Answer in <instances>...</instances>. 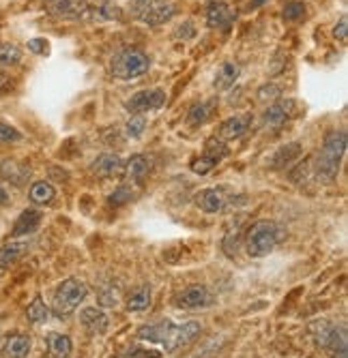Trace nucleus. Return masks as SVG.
Instances as JSON below:
<instances>
[{"label":"nucleus","mask_w":348,"mask_h":358,"mask_svg":"<svg viewBox=\"0 0 348 358\" xmlns=\"http://www.w3.org/2000/svg\"><path fill=\"white\" fill-rule=\"evenodd\" d=\"M346 144H348V136L346 131H331L325 142L323 148L316 157V174H319L323 180H333L337 176L340 170V161L346 152Z\"/></svg>","instance_id":"nucleus-2"},{"label":"nucleus","mask_w":348,"mask_h":358,"mask_svg":"<svg viewBox=\"0 0 348 358\" xmlns=\"http://www.w3.org/2000/svg\"><path fill=\"white\" fill-rule=\"evenodd\" d=\"M251 124V114H235L228 120L219 124V140H237L247 134V129Z\"/></svg>","instance_id":"nucleus-13"},{"label":"nucleus","mask_w":348,"mask_h":358,"mask_svg":"<svg viewBox=\"0 0 348 358\" xmlns=\"http://www.w3.org/2000/svg\"><path fill=\"white\" fill-rule=\"evenodd\" d=\"M303 152V146L299 142H293V144H286V146H279L273 157L269 159V168L273 170H281L286 168L288 164H293V161H297Z\"/></svg>","instance_id":"nucleus-18"},{"label":"nucleus","mask_w":348,"mask_h":358,"mask_svg":"<svg viewBox=\"0 0 348 358\" xmlns=\"http://www.w3.org/2000/svg\"><path fill=\"white\" fill-rule=\"evenodd\" d=\"M46 11L58 20H78L88 11L86 0H43Z\"/></svg>","instance_id":"nucleus-9"},{"label":"nucleus","mask_w":348,"mask_h":358,"mask_svg":"<svg viewBox=\"0 0 348 358\" xmlns=\"http://www.w3.org/2000/svg\"><path fill=\"white\" fill-rule=\"evenodd\" d=\"M164 103H166V92L160 88H153V90L136 92L132 99L125 101V110L132 112V114H144V112L160 110Z\"/></svg>","instance_id":"nucleus-7"},{"label":"nucleus","mask_w":348,"mask_h":358,"mask_svg":"<svg viewBox=\"0 0 348 358\" xmlns=\"http://www.w3.org/2000/svg\"><path fill=\"white\" fill-rule=\"evenodd\" d=\"M86 294H88V287L84 281L65 279L54 292V303H52L54 315H58V317L71 315L80 307V303L86 299Z\"/></svg>","instance_id":"nucleus-5"},{"label":"nucleus","mask_w":348,"mask_h":358,"mask_svg":"<svg viewBox=\"0 0 348 358\" xmlns=\"http://www.w3.org/2000/svg\"><path fill=\"white\" fill-rule=\"evenodd\" d=\"M305 3H299V0H295V3H288L286 7H284V20L286 22H299L305 17Z\"/></svg>","instance_id":"nucleus-31"},{"label":"nucleus","mask_w":348,"mask_h":358,"mask_svg":"<svg viewBox=\"0 0 348 358\" xmlns=\"http://www.w3.org/2000/svg\"><path fill=\"white\" fill-rule=\"evenodd\" d=\"M299 114H301V106L295 99H277L265 110V122L281 124L291 118H297Z\"/></svg>","instance_id":"nucleus-11"},{"label":"nucleus","mask_w":348,"mask_h":358,"mask_svg":"<svg viewBox=\"0 0 348 358\" xmlns=\"http://www.w3.org/2000/svg\"><path fill=\"white\" fill-rule=\"evenodd\" d=\"M228 198L221 189H202L196 193V206L204 213H219L226 208Z\"/></svg>","instance_id":"nucleus-15"},{"label":"nucleus","mask_w":348,"mask_h":358,"mask_svg":"<svg viewBox=\"0 0 348 358\" xmlns=\"http://www.w3.org/2000/svg\"><path fill=\"white\" fill-rule=\"evenodd\" d=\"M213 303V294L207 285H192L176 296V307L181 309H204Z\"/></svg>","instance_id":"nucleus-10"},{"label":"nucleus","mask_w":348,"mask_h":358,"mask_svg":"<svg viewBox=\"0 0 348 358\" xmlns=\"http://www.w3.org/2000/svg\"><path fill=\"white\" fill-rule=\"evenodd\" d=\"M281 94V88L277 84H267L263 88H258V101H277Z\"/></svg>","instance_id":"nucleus-34"},{"label":"nucleus","mask_w":348,"mask_h":358,"mask_svg":"<svg viewBox=\"0 0 348 358\" xmlns=\"http://www.w3.org/2000/svg\"><path fill=\"white\" fill-rule=\"evenodd\" d=\"M5 204H9V191L0 185V206H5Z\"/></svg>","instance_id":"nucleus-43"},{"label":"nucleus","mask_w":348,"mask_h":358,"mask_svg":"<svg viewBox=\"0 0 348 358\" xmlns=\"http://www.w3.org/2000/svg\"><path fill=\"white\" fill-rule=\"evenodd\" d=\"M118 292L112 287L110 292H102V305H108V307H112V305H116L118 301Z\"/></svg>","instance_id":"nucleus-41"},{"label":"nucleus","mask_w":348,"mask_h":358,"mask_svg":"<svg viewBox=\"0 0 348 358\" xmlns=\"http://www.w3.org/2000/svg\"><path fill=\"white\" fill-rule=\"evenodd\" d=\"M213 108H215V99H213V101H204V103L194 106L192 110H189V114H187V122L192 124V127L207 122V120L211 118V114H213Z\"/></svg>","instance_id":"nucleus-25"},{"label":"nucleus","mask_w":348,"mask_h":358,"mask_svg":"<svg viewBox=\"0 0 348 358\" xmlns=\"http://www.w3.org/2000/svg\"><path fill=\"white\" fill-rule=\"evenodd\" d=\"M41 219H43V215L37 210V208H26L20 217H18V221H15V225H13V236H28V234H35L37 230H39V225H41Z\"/></svg>","instance_id":"nucleus-17"},{"label":"nucleus","mask_w":348,"mask_h":358,"mask_svg":"<svg viewBox=\"0 0 348 358\" xmlns=\"http://www.w3.org/2000/svg\"><path fill=\"white\" fill-rule=\"evenodd\" d=\"M198 322H185V324H172V322H157L146 324L138 331V337L144 341H153L166 348V352H179L181 348H187L200 335Z\"/></svg>","instance_id":"nucleus-1"},{"label":"nucleus","mask_w":348,"mask_h":358,"mask_svg":"<svg viewBox=\"0 0 348 358\" xmlns=\"http://www.w3.org/2000/svg\"><path fill=\"white\" fill-rule=\"evenodd\" d=\"M102 13L106 15V17H110V20H118L120 17V9L116 7V5H112V3H108V0H106V3L102 5Z\"/></svg>","instance_id":"nucleus-39"},{"label":"nucleus","mask_w":348,"mask_h":358,"mask_svg":"<svg viewBox=\"0 0 348 358\" xmlns=\"http://www.w3.org/2000/svg\"><path fill=\"white\" fill-rule=\"evenodd\" d=\"M316 329H319L316 341H319L325 350H329L331 354H335V356L340 354L342 358H346V333H344V329H337L327 322L316 324Z\"/></svg>","instance_id":"nucleus-8"},{"label":"nucleus","mask_w":348,"mask_h":358,"mask_svg":"<svg viewBox=\"0 0 348 358\" xmlns=\"http://www.w3.org/2000/svg\"><path fill=\"white\" fill-rule=\"evenodd\" d=\"M151 170V159L146 155H134L127 164H125L123 176L130 180H144Z\"/></svg>","instance_id":"nucleus-21"},{"label":"nucleus","mask_w":348,"mask_h":358,"mask_svg":"<svg viewBox=\"0 0 348 358\" xmlns=\"http://www.w3.org/2000/svg\"><path fill=\"white\" fill-rule=\"evenodd\" d=\"M130 7L134 17L148 26L166 24L174 15V5L170 0H130Z\"/></svg>","instance_id":"nucleus-6"},{"label":"nucleus","mask_w":348,"mask_h":358,"mask_svg":"<svg viewBox=\"0 0 348 358\" xmlns=\"http://www.w3.org/2000/svg\"><path fill=\"white\" fill-rule=\"evenodd\" d=\"M71 339L62 333H50L48 335V352L50 358H69L71 356Z\"/></svg>","instance_id":"nucleus-22"},{"label":"nucleus","mask_w":348,"mask_h":358,"mask_svg":"<svg viewBox=\"0 0 348 358\" xmlns=\"http://www.w3.org/2000/svg\"><path fill=\"white\" fill-rule=\"evenodd\" d=\"M202 157H207L209 161H213V164L217 166L221 159L228 157V148H226V144L221 142V140L211 138V140H207V144H204V155H202Z\"/></svg>","instance_id":"nucleus-27"},{"label":"nucleus","mask_w":348,"mask_h":358,"mask_svg":"<svg viewBox=\"0 0 348 358\" xmlns=\"http://www.w3.org/2000/svg\"><path fill=\"white\" fill-rule=\"evenodd\" d=\"M24 253H26V243L13 241V243L3 245V247H0V271L15 264Z\"/></svg>","instance_id":"nucleus-24"},{"label":"nucleus","mask_w":348,"mask_h":358,"mask_svg":"<svg viewBox=\"0 0 348 358\" xmlns=\"http://www.w3.org/2000/svg\"><path fill=\"white\" fill-rule=\"evenodd\" d=\"M134 200V191L130 187H118L112 195H110V204L120 206V204H127Z\"/></svg>","instance_id":"nucleus-33"},{"label":"nucleus","mask_w":348,"mask_h":358,"mask_svg":"<svg viewBox=\"0 0 348 358\" xmlns=\"http://www.w3.org/2000/svg\"><path fill=\"white\" fill-rule=\"evenodd\" d=\"M11 88H13V80H11V76H7L5 71H0V96L7 94Z\"/></svg>","instance_id":"nucleus-40"},{"label":"nucleus","mask_w":348,"mask_h":358,"mask_svg":"<svg viewBox=\"0 0 348 358\" xmlns=\"http://www.w3.org/2000/svg\"><path fill=\"white\" fill-rule=\"evenodd\" d=\"M151 296L153 294H151L148 285H138V287H134L127 294V299H125V305H127L130 311H144L151 305Z\"/></svg>","instance_id":"nucleus-23"},{"label":"nucleus","mask_w":348,"mask_h":358,"mask_svg":"<svg viewBox=\"0 0 348 358\" xmlns=\"http://www.w3.org/2000/svg\"><path fill=\"white\" fill-rule=\"evenodd\" d=\"M176 37H183V39H189V37H194V28L189 22L181 24V28L176 30Z\"/></svg>","instance_id":"nucleus-42"},{"label":"nucleus","mask_w":348,"mask_h":358,"mask_svg":"<svg viewBox=\"0 0 348 358\" xmlns=\"http://www.w3.org/2000/svg\"><path fill=\"white\" fill-rule=\"evenodd\" d=\"M235 22V13L226 3H211L207 9V24L211 28L228 30Z\"/></svg>","instance_id":"nucleus-16"},{"label":"nucleus","mask_w":348,"mask_h":358,"mask_svg":"<svg viewBox=\"0 0 348 358\" xmlns=\"http://www.w3.org/2000/svg\"><path fill=\"white\" fill-rule=\"evenodd\" d=\"M162 352L157 350H144V348H134V350H127L123 356L118 358H160Z\"/></svg>","instance_id":"nucleus-36"},{"label":"nucleus","mask_w":348,"mask_h":358,"mask_svg":"<svg viewBox=\"0 0 348 358\" xmlns=\"http://www.w3.org/2000/svg\"><path fill=\"white\" fill-rule=\"evenodd\" d=\"M151 67V60L142 50H123L112 56L110 60V71L118 80H136L144 76Z\"/></svg>","instance_id":"nucleus-4"},{"label":"nucleus","mask_w":348,"mask_h":358,"mask_svg":"<svg viewBox=\"0 0 348 358\" xmlns=\"http://www.w3.org/2000/svg\"><path fill=\"white\" fill-rule=\"evenodd\" d=\"M0 174H3L5 178H9L11 182L15 185H22L28 176V170L20 164H13V161H7V164L3 166V170H0Z\"/></svg>","instance_id":"nucleus-30"},{"label":"nucleus","mask_w":348,"mask_h":358,"mask_svg":"<svg viewBox=\"0 0 348 358\" xmlns=\"http://www.w3.org/2000/svg\"><path fill=\"white\" fill-rule=\"evenodd\" d=\"M80 322L88 335H104L110 327L108 315L97 307H86L80 311Z\"/></svg>","instance_id":"nucleus-14"},{"label":"nucleus","mask_w":348,"mask_h":358,"mask_svg":"<svg viewBox=\"0 0 348 358\" xmlns=\"http://www.w3.org/2000/svg\"><path fill=\"white\" fill-rule=\"evenodd\" d=\"M281 238V227L275 221H256L245 234V249L251 257H265L269 255Z\"/></svg>","instance_id":"nucleus-3"},{"label":"nucleus","mask_w":348,"mask_h":358,"mask_svg":"<svg viewBox=\"0 0 348 358\" xmlns=\"http://www.w3.org/2000/svg\"><path fill=\"white\" fill-rule=\"evenodd\" d=\"M18 140H22V134L18 129L7 122H0V142L7 144V142H18Z\"/></svg>","instance_id":"nucleus-35"},{"label":"nucleus","mask_w":348,"mask_h":358,"mask_svg":"<svg viewBox=\"0 0 348 358\" xmlns=\"http://www.w3.org/2000/svg\"><path fill=\"white\" fill-rule=\"evenodd\" d=\"M333 35H335L340 41H346V35H348V20H346V17H342V20L335 24V28H333Z\"/></svg>","instance_id":"nucleus-38"},{"label":"nucleus","mask_w":348,"mask_h":358,"mask_svg":"<svg viewBox=\"0 0 348 358\" xmlns=\"http://www.w3.org/2000/svg\"><path fill=\"white\" fill-rule=\"evenodd\" d=\"M22 60V50L13 43H0V67H13Z\"/></svg>","instance_id":"nucleus-29"},{"label":"nucleus","mask_w":348,"mask_h":358,"mask_svg":"<svg viewBox=\"0 0 348 358\" xmlns=\"http://www.w3.org/2000/svg\"><path fill=\"white\" fill-rule=\"evenodd\" d=\"M3 358H26L30 352V339L26 335H9L3 343Z\"/></svg>","instance_id":"nucleus-19"},{"label":"nucleus","mask_w":348,"mask_h":358,"mask_svg":"<svg viewBox=\"0 0 348 358\" xmlns=\"http://www.w3.org/2000/svg\"><path fill=\"white\" fill-rule=\"evenodd\" d=\"M144 127H146L144 116H142V114H134V116L130 118V122L125 124V131H127L130 138H140V136L144 134Z\"/></svg>","instance_id":"nucleus-32"},{"label":"nucleus","mask_w":348,"mask_h":358,"mask_svg":"<svg viewBox=\"0 0 348 358\" xmlns=\"http://www.w3.org/2000/svg\"><path fill=\"white\" fill-rule=\"evenodd\" d=\"M28 50L35 52V54L46 56V54H50V43H48V39H30L28 41Z\"/></svg>","instance_id":"nucleus-37"},{"label":"nucleus","mask_w":348,"mask_h":358,"mask_svg":"<svg viewBox=\"0 0 348 358\" xmlns=\"http://www.w3.org/2000/svg\"><path fill=\"white\" fill-rule=\"evenodd\" d=\"M92 174H97L99 178H120L123 176V170H125V164L118 155H112V152H106V155H99L97 159L92 161Z\"/></svg>","instance_id":"nucleus-12"},{"label":"nucleus","mask_w":348,"mask_h":358,"mask_svg":"<svg viewBox=\"0 0 348 358\" xmlns=\"http://www.w3.org/2000/svg\"><path fill=\"white\" fill-rule=\"evenodd\" d=\"M48 315H50V309L46 307L43 299H41V296H35V301L30 303L28 309H26L28 322H33V324H43V322L48 320Z\"/></svg>","instance_id":"nucleus-28"},{"label":"nucleus","mask_w":348,"mask_h":358,"mask_svg":"<svg viewBox=\"0 0 348 358\" xmlns=\"http://www.w3.org/2000/svg\"><path fill=\"white\" fill-rule=\"evenodd\" d=\"M54 187L50 182H35L33 187H30V200H33L35 204H50L54 200Z\"/></svg>","instance_id":"nucleus-26"},{"label":"nucleus","mask_w":348,"mask_h":358,"mask_svg":"<svg viewBox=\"0 0 348 358\" xmlns=\"http://www.w3.org/2000/svg\"><path fill=\"white\" fill-rule=\"evenodd\" d=\"M239 73H241V69H239V64H237V62H232V60L221 62V67L217 69L215 80H213L215 90H228L230 86H235Z\"/></svg>","instance_id":"nucleus-20"}]
</instances>
